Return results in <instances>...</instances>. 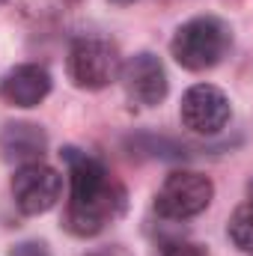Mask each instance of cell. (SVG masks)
I'll return each mask as SVG.
<instances>
[{"mask_svg": "<svg viewBox=\"0 0 253 256\" xmlns=\"http://www.w3.org/2000/svg\"><path fill=\"white\" fill-rule=\"evenodd\" d=\"M63 158L68 167V206L63 226L78 238L98 236L126 212V188L98 158L86 152L66 149Z\"/></svg>", "mask_w": 253, "mask_h": 256, "instance_id": "1", "label": "cell"}, {"mask_svg": "<svg viewBox=\"0 0 253 256\" xmlns=\"http://www.w3.org/2000/svg\"><path fill=\"white\" fill-rule=\"evenodd\" d=\"M170 51H173L176 63L188 72L214 68L230 51V27L214 15L190 18L176 30Z\"/></svg>", "mask_w": 253, "mask_h": 256, "instance_id": "2", "label": "cell"}, {"mask_svg": "<svg viewBox=\"0 0 253 256\" xmlns=\"http://www.w3.org/2000/svg\"><path fill=\"white\" fill-rule=\"evenodd\" d=\"M68 78L74 86L80 90H104L110 80H116L122 60L116 45H110L108 39H78L68 48Z\"/></svg>", "mask_w": 253, "mask_h": 256, "instance_id": "3", "label": "cell"}, {"mask_svg": "<svg viewBox=\"0 0 253 256\" xmlns=\"http://www.w3.org/2000/svg\"><path fill=\"white\" fill-rule=\"evenodd\" d=\"M212 196H214V185L208 176L194 170H176L164 179L161 191L155 196V208L170 220H188L208 208Z\"/></svg>", "mask_w": 253, "mask_h": 256, "instance_id": "4", "label": "cell"}, {"mask_svg": "<svg viewBox=\"0 0 253 256\" xmlns=\"http://www.w3.org/2000/svg\"><path fill=\"white\" fill-rule=\"evenodd\" d=\"M63 194V176L42 164V161H30V164H21L12 176V196H15V206L24 212V214H45L57 206Z\"/></svg>", "mask_w": 253, "mask_h": 256, "instance_id": "5", "label": "cell"}, {"mask_svg": "<svg viewBox=\"0 0 253 256\" xmlns=\"http://www.w3.org/2000/svg\"><path fill=\"white\" fill-rule=\"evenodd\" d=\"M182 126L194 134H218L230 122V98L212 86V84H196L182 96Z\"/></svg>", "mask_w": 253, "mask_h": 256, "instance_id": "6", "label": "cell"}, {"mask_svg": "<svg viewBox=\"0 0 253 256\" xmlns=\"http://www.w3.org/2000/svg\"><path fill=\"white\" fill-rule=\"evenodd\" d=\"M120 78H122L126 96L140 108H155L167 96V72L155 54H146V51L134 54L120 68Z\"/></svg>", "mask_w": 253, "mask_h": 256, "instance_id": "7", "label": "cell"}, {"mask_svg": "<svg viewBox=\"0 0 253 256\" xmlns=\"http://www.w3.org/2000/svg\"><path fill=\"white\" fill-rule=\"evenodd\" d=\"M48 92H51V74L36 63L15 66L0 80V98L12 108H36L48 98Z\"/></svg>", "mask_w": 253, "mask_h": 256, "instance_id": "8", "label": "cell"}, {"mask_svg": "<svg viewBox=\"0 0 253 256\" xmlns=\"http://www.w3.org/2000/svg\"><path fill=\"white\" fill-rule=\"evenodd\" d=\"M45 149H48V137L33 122H9L0 131V155L9 164L42 161Z\"/></svg>", "mask_w": 253, "mask_h": 256, "instance_id": "9", "label": "cell"}, {"mask_svg": "<svg viewBox=\"0 0 253 256\" xmlns=\"http://www.w3.org/2000/svg\"><path fill=\"white\" fill-rule=\"evenodd\" d=\"M226 232H230V238H232V244H236V248L250 250V254H253V200L236 208V214L230 218Z\"/></svg>", "mask_w": 253, "mask_h": 256, "instance_id": "10", "label": "cell"}, {"mask_svg": "<svg viewBox=\"0 0 253 256\" xmlns=\"http://www.w3.org/2000/svg\"><path fill=\"white\" fill-rule=\"evenodd\" d=\"M161 256H206V248L196 244V242L176 238V242H167V244L161 248Z\"/></svg>", "mask_w": 253, "mask_h": 256, "instance_id": "11", "label": "cell"}, {"mask_svg": "<svg viewBox=\"0 0 253 256\" xmlns=\"http://www.w3.org/2000/svg\"><path fill=\"white\" fill-rule=\"evenodd\" d=\"M9 256H51V254L42 242H24V244H15L9 250Z\"/></svg>", "mask_w": 253, "mask_h": 256, "instance_id": "12", "label": "cell"}, {"mask_svg": "<svg viewBox=\"0 0 253 256\" xmlns=\"http://www.w3.org/2000/svg\"><path fill=\"white\" fill-rule=\"evenodd\" d=\"M84 256H128L126 250H120V248H98V250H90V254Z\"/></svg>", "mask_w": 253, "mask_h": 256, "instance_id": "13", "label": "cell"}, {"mask_svg": "<svg viewBox=\"0 0 253 256\" xmlns=\"http://www.w3.org/2000/svg\"><path fill=\"white\" fill-rule=\"evenodd\" d=\"M114 6H128V3H134V0H110Z\"/></svg>", "mask_w": 253, "mask_h": 256, "instance_id": "14", "label": "cell"}, {"mask_svg": "<svg viewBox=\"0 0 253 256\" xmlns=\"http://www.w3.org/2000/svg\"><path fill=\"white\" fill-rule=\"evenodd\" d=\"M248 191H250V196H253V179H250V182H248Z\"/></svg>", "mask_w": 253, "mask_h": 256, "instance_id": "15", "label": "cell"}, {"mask_svg": "<svg viewBox=\"0 0 253 256\" xmlns=\"http://www.w3.org/2000/svg\"><path fill=\"white\" fill-rule=\"evenodd\" d=\"M63 3H78V0H63Z\"/></svg>", "mask_w": 253, "mask_h": 256, "instance_id": "16", "label": "cell"}, {"mask_svg": "<svg viewBox=\"0 0 253 256\" xmlns=\"http://www.w3.org/2000/svg\"><path fill=\"white\" fill-rule=\"evenodd\" d=\"M0 3H3V0H0Z\"/></svg>", "mask_w": 253, "mask_h": 256, "instance_id": "17", "label": "cell"}]
</instances>
